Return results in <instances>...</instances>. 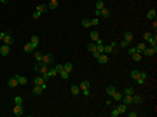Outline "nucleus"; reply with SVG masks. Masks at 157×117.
<instances>
[{"instance_id": "20", "label": "nucleus", "mask_w": 157, "mask_h": 117, "mask_svg": "<svg viewBox=\"0 0 157 117\" xmlns=\"http://www.w3.org/2000/svg\"><path fill=\"white\" fill-rule=\"evenodd\" d=\"M124 40L131 44V42H133V31H126V33H124Z\"/></svg>"}, {"instance_id": "8", "label": "nucleus", "mask_w": 157, "mask_h": 117, "mask_svg": "<svg viewBox=\"0 0 157 117\" xmlns=\"http://www.w3.org/2000/svg\"><path fill=\"white\" fill-rule=\"evenodd\" d=\"M23 114H25V112H23V105H14V115L21 117Z\"/></svg>"}, {"instance_id": "46", "label": "nucleus", "mask_w": 157, "mask_h": 117, "mask_svg": "<svg viewBox=\"0 0 157 117\" xmlns=\"http://www.w3.org/2000/svg\"><path fill=\"white\" fill-rule=\"evenodd\" d=\"M126 114H128L129 117H136L138 115V112H126Z\"/></svg>"}, {"instance_id": "10", "label": "nucleus", "mask_w": 157, "mask_h": 117, "mask_svg": "<svg viewBox=\"0 0 157 117\" xmlns=\"http://www.w3.org/2000/svg\"><path fill=\"white\" fill-rule=\"evenodd\" d=\"M9 51H10V46H5V44H2V46H0V54H2V56H7V54H9Z\"/></svg>"}, {"instance_id": "37", "label": "nucleus", "mask_w": 157, "mask_h": 117, "mask_svg": "<svg viewBox=\"0 0 157 117\" xmlns=\"http://www.w3.org/2000/svg\"><path fill=\"white\" fill-rule=\"evenodd\" d=\"M82 26H84V28H91V21L89 19H82Z\"/></svg>"}, {"instance_id": "45", "label": "nucleus", "mask_w": 157, "mask_h": 117, "mask_svg": "<svg viewBox=\"0 0 157 117\" xmlns=\"http://www.w3.org/2000/svg\"><path fill=\"white\" fill-rule=\"evenodd\" d=\"M128 52H129V54H133V52H136V47H131V46H129V47H128Z\"/></svg>"}, {"instance_id": "18", "label": "nucleus", "mask_w": 157, "mask_h": 117, "mask_svg": "<svg viewBox=\"0 0 157 117\" xmlns=\"http://www.w3.org/2000/svg\"><path fill=\"white\" fill-rule=\"evenodd\" d=\"M33 54H35V61H37V63H42L44 54H42V52H39V51H33Z\"/></svg>"}, {"instance_id": "24", "label": "nucleus", "mask_w": 157, "mask_h": 117, "mask_svg": "<svg viewBox=\"0 0 157 117\" xmlns=\"http://www.w3.org/2000/svg\"><path fill=\"white\" fill-rule=\"evenodd\" d=\"M143 101V98L140 96V94H133V103H136V105H140Z\"/></svg>"}, {"instance_id": "36", "label": "nucleus", "mask_w": 157, "mask_h": 117, "mask_svg": "<svg viewBox=\"0 0 157 117\" xmlns=\"http://www.w3.org/2000/svg\"><path fill=\"white\" fill-rule=\"evenodd\" d=\"M14 105H23V98L16 96V98H14Z\"/></svg>"}, {"instance_id": "50", "label": "nucleus", "mask_w": 157, "mask_h": 117, "mask_svg": "<svg viewBox=\"0 0 157 117\" xmlns=\"http://www.w3.org/2000/svg\"><path fill=\"white\" fill-rule=\"evenodd\" d=\"M0 4H4V0H0Z\"/></svg>"}, {"instance_id": "29", "label": "nucleus", "mask_w": 157, "mask_h": 117, "mask_svg": "<svg viewBox=\"0 0 157 117\" xmlns=\"http://www.w3.org/2000/svg\"><path fill=\"white\" fill-rule=\"evenodd\" d=\"M148 44H150L152 47H157V37H155V35H152V39L148 40Z\"/></svg>"}, {"instance_id": "25", "label": "nucleus", "mask_w": 157, "mask_h": 117, "mask_svg": "<svg viewBox=\"0 0 157 117\" xmlns=\"http://www.w3.org/2000/svg\"><path fill=\"white\" fill-rule=\"evenodd\" d=\"M59 77L63 79V80H66V79L70 77V72H66V70H61V72H59Z\"/></svg>"}, {"instance_id": "19", "label": "nucleus", "mask_w": 157, "mask_h": 117, "mask_svg": "<svg viewBox=\"0 0 157 117\" xmlns=\"http://www.w3.org/2000/svg\"><path fill=\"white\" fill-rule=\"evenodd\" d=\"M42 91H44V89L40 88V86H33V89H31V93H33L35 96H39V94H42Z\"/></svg>"}, {"instance_id": "35", "label": "nucleus", "mask_w": 157, "mask_h": 117, "mask_svg": "<svg viewBox=\"0 0 157 117\" xmlns=\"http://www.w3.org/2000/svg\"><path fill=\"white\" fill-rule=\"evenodd\" d=\"M16 79H18L19 84H26V77H23V75H16Z\"/></svg>"}, {"instance_id": "28", "label": "nucleus", "mask_w": 157, "mask_h": 117, "mask_svg": "<svg viewBox=\"0 0 157 117\" xmlns=\"http://www.w3.org/2000/svg\"><path fill=\"white\" fill-rule=\"evenodd\" d=\"M115 91H117V89H115V86H114V84H112V86H107V93L110 94V96H112Z\"/></svg>"}, {"instance_id": "43", "label": "nucleus", "mask_w": 157, "mask_h": 117, "mask_svg": "<svg viewBox=\"0 0 157 117\" xmlns=\"http://www.w3.org/2000/svg\"><path fill=\"white\" fill-rule=\"evenodd\" d=\"M80 91H82V94H84V96H89V94H91V91H89V88H87V89H80Z\"/></svg>"}, {"instance_id": "14", "label": "nucleus", "mask_w": 157, "mask_h": 117, "mask_svg": "<svg viewBox=\"0 0 157 117\" xmlns=\"http://www.w3.org/2000/svg\"><path fill=\"white\" fill-rule=\"evenodd\" d=\"M122 96H124L122 93H119V91H115V93L112 94V100H115V101H122Z\"/></svg>"}, {"instance_id": "26", "label": "nucleus", "mask_w": 157, "mask_h": 117, "mask_svg": "<svg viewBox=\"0 0 157 117\" xmlns=\"http://www.w3.org/2000/svg\"><path fill=\"white\" fill-rule=\"evenodd\" d=\"M47 9H49L47 5H44V4H40V5H39V7H37V9H35V10H39L40 14H44V12H46V10H47Z\"/></svg>"}, {"instance_id": "4", "label": "nucleus", "mask_w": 157, "mask_h": 117, "mask_svg": "<svg viewBox=\"0 0 157 117\" xmlns=\"http://www.w3.org/2000/svg\"><path fill=\"white\" fill-rule=\"evenodd\" d=\"M117 47V42H112V44H108V46H105V54H110V52H114V49Z\"/></svg>"}, {"instance_id": "32", "label": "nucleus", "mask_w": 157, "mask_h": 117, "mask_svg": "<svg viewBox=\"0 0 157 117\" xmlns=\"http://www.w3.org/2000/svg\"><path fill=\"white\" fill-rule=\"evenodd\" d=\"M122 94H129V96H133V94H134V89H133V88H126Z\"/></svg>"}, {"instance_id": "27", "label": "nucleus", "mask_w": 157, "mask_h": 117, "mask_svg": "<svg viewBox=\"0 0 157 117\" xmlns=\"http://www.w3.org/2000/svg\"><path fill=\"white\" fill-rule=\"evenodd\" d=\"M89 86H91V84H89V80H82V82L78 84V88H80V89H87Z\"/></svg>"}, {"instance_id": "47", "label": "nucleus", "mask_w": 157, "mask_h": 117, "mask_svg": "<svg viewBox=\"0 0 157 117\" xmlns=\"http://www.w3.org/2000/svg\"><path fill=\"white\" fill-rule=\"evenodd\" d=\"M54 68H56V72H58V73H59V72H61V70H63V65H56V67H54Z\"/></svg>"}, {"instance_id": "41", "label": "nucleus", "mask_w": 157, "mask_h": 117, "mask_svg": "<svg viewBox=\"0 0 157 117\" xmlns=\"http://www.w3.org/2000/svg\"><path fill=\"white\" fill-rule=\"evenodd\" d=\"M110 114H112V117H117V115H120V114H119V110H117V108H112V112H110Z\"/></svg>"}, {"instance_id": "11", "label": "nucleus", "mask_w": 157, "mask_h": 117, "mask_svg": "<svg viewBox=\"0 0 157 117\" xmlns=\"http://www.w3.org/2000/svg\"><path fill=\"white\" fill-rule=\"evenodd\" d=\"M155 16H157V10H155V9H150V10L147 12V19H150V21L155 19Z\"/></svg>"}, {"instance_id": "30", "label": "nucleus", "mask_w": 157, "mask_h": 117, "mask_svg": "<svg viewBox=\"0 0 157 117\" xmlns=\"http://www.w3.org/2000/svg\"><path fill=\"white\" fill-rule=\"evenodd\" d=\"M63 70H66V72H70V73H72V70H73V65H72V63H65V65H63Z\"/></svg>"}, {"instance_id": "40", "label": "nucleus", "mask_w": 157, "mask_h": 117, "mask_svg": "<svg viewBox=\"0 0 157 117\" xmlns=\"http://www.w3.org/2000/svg\"><path fill=\"white\" fill-rule=\"evenodd\" d=\"M91 21V26H98V18H93V19H89Z\"/></svg>"}, {"instance_id": "33", "label": "nucleus", "mask_w": 157, "mask_h": 117, "mask_svg": "<svg viewBox=\"0 0 157 117\" xmlns=\"http://www.w3.org/2000/svg\"><path fill=\"white\" fill-rule=\"evenodd\" d=\"M103 7H105V2H103V0H98V2H96V10H101Z\"/></svg>"}, {"instance_id": "49", "label": "nucleus", "mask_w": 157, "mask_h": 117, "mask_svg": "<svg viewBox=\"0 0 157 117\" xmlns=\"http://www.w3.org/2000/svg\"><path fill=\"white\" fill-rule=\"evenodd\" d=\"M7 2H9V0H4V4H7Z\"/></svg>"}, {"instance_id": "44", "label": "nucleus", "mask_w": 157, "mask_h": 117, "mask_svg": "<svg viewBox=\"0 0 157 117\" xmlns=\"http://www.w3.org/2000/svg\"><path fill=\"white\" fill-rule=\"evenodd\" d=\"M31 16H33V19H39V18H40V12H39V10H35Z\"/></svg>"}, {"instance_id": "42", "label": "nucleus", "mask_w": 157, "mask_h": 117, "mask_svg": "<svg viewBox=\"0 0 157 117\" xmlns=\"http://www.w3.org/2000/svg\"><path fill=\"white\" fill-rule=\"evenodd\" d=\"M119 46H120V47H129V42L122 40V42H119Z\"/></svg>"}, {"instance_id": "1", "label": "nucleus", "mask_w": 157, "mask_h": 117, "mask_svg": "<svg viewBox=\"0 0 157 117\" xmlns=\"http://www.w3.org/2000/svg\"><path fill=\"white\" fill-rule=\"evenodd\" d=\"M42 63H46V65L49 67L51 63H54V56H52L51 52H47V54H44V58H42Z\"/></svg>"}, {"instance_id": "9", "label": "nucleus", "mask_w": 157, "mask_h": 117, "mask_svg": "<svg viewBox=\"0 0 157 117\" xmlns=\"http://www.w3.org/2000/svg\"><path fill=\"white\" fill-rule=\"evenodd\" d=\"M7 86H9V88H16V86H19V82H18L16 75H14V77H10L9 80H7Z\"/></svg>"}, {"instance_id": "6", "label": "nucleus", "mask_w": 157, "mask_h": 117, "mask_svg": "<svg viewBox=\"0 0 157 117\" xmlns=\"http://www.w3.org/2000/svg\"><path fill=\"white\" fill-rule=\"evenodd\" d=\"M2 42H4L5 46H12V44H14V40H12V35H10L9 31L5 33V37H4V40H2Z\"/></svg>"}, {"instance_id": "48", "label": "nucleus", "mask_w": 157, "mask_h": 117, "mask_svg": "<svg viewBox=\"0 0 157 117\" xmlns=\"http://www.w3.org/2000/svg\"><path fill=\"white\" fill-rule=\"evenodd\" d=\"M4 37H5V33H4V31H0V42L4 40Z\"/></svg>"}, {"instance_id": "12", "label": "nucleus", "mask_w": 157, "mask_h": 117, "mask_svg": "<svg viewBox=\"0 0 157 117\" xmlns=\"http://www.w3.org/2000/svg\"><path fill=\"white\" fill-rule=\"evenodd\" d=\"M89 37H91V40H93V42H98V40H99V35H98V31H96V30H91Z\"/></svg>"}, {"instance_id": "21", "label": "nucleus", "mask_w": 157, "mask_h": 117, "mask_svg": "<svg viewBox=\"0 0 157 117\" xmlns=\"http://www.w3.org/2000/svg\"><path fill=\"white\" fill-rule=\"evenodd\" d=\"M131 58H133V61H141V58H143V56H141V52H133V54H131Z\"/></svg>"}, {"instance_id": "31", "label": "nucleus", "mask_w": 157, "mask_h": 117, "mask_svg": "<svg viewBox=\"0 0 157 117\" xmlns=\"http://www.w3.org/2000/svg\"><path fill=\"white\" fill-rule=\"evenodd\" d=\"M145 47H147V46H145L143 42H140V44L136 46V51H138V52H143V51H145Z\"/></svg>"}, {"instance_id": "5", "label": "nucleus", "mask_w": 157, "mask_h": 117, "mask_svg": "<svg viewBox=\"0 0 157 117\" xmlns=\"http://www.w3.org/2000/svg\"><path fill=\"white\" fill-rule=\"evenodd\" d=\"M147 79H148V75L145 73V72H140V73H138V77H136V82H138V84H143Z\"/></svg>"}, {"instance_id": "34", "label": "nucleus", "mask_w": 157, "mask_h": 117, "mask_svg": "<svg viewBox=\"0 0 157 117\" xmlns=\"http://www.w3.org/2000/svg\"><path fill=\"white\" fill-rule=\"evenodd\" d=\"M152 35H154L152 31H145V33H143V40H147V42H148V40L152 39Z\"/></svg>"}, {"instance_id": "38", "label": "nucleus", "mask_w": 157, "mask_h": 117, "mask_svg": "<svg viewBox=\"0 0 157 117\" xmlns=\"http://www.w3.org/2000/svg\"><path fill=\"white\" fill-rule=\"evenodd\" d=\"M138 73H140V70H131V79H134V80H136Z\"/></svg>"}, {"instance_id": "3", "label": "nucleus", "mask_w": 157, "mask_h": 117, "mask_svg": "<svg viewBox=\"0 0 157 117\" xmlns=\"http://www.w3.org/2000/svg\"><path fill=\"white\" fill-rule=\"evenodd\" d=\"M33 84H35V86H40V88L42 89H46V86H47V84H46V80H44V77H35V80H33Z\"/></svg>"}, {"instance_id": "17", "label": "nucleus", "mask_w": 157, "mask_h": 117, "mask_svg": "<svg viewBox=\"0 0 157 117\" xmlns=\"http://www.w3.org/2000/svg\"><path fill=\"white\" fill-rule=\"evenodd\" d=\"M99 16H103V18H110V9L103 7V9L99 10Z\"/></svg>"}, {"instance_id": "39", "label": "nucleus", "mask_w": 157, "mask_h": 117, "mask_svg": "<svg viewBox=\"0 0 157 117\" xmlns=\"http://www.w3.org/2000/svg\"><path fill=\"white\" fill-rule=\"evenodd\" d=\"M47 73H49L51 77H54V75H56L58 72H56V68H49V70H47Z\"/></svg>"}, {"instance_id": "15", "label": "nucleus", "mask_w": 157, "mask_h": 117, "mask_svg": "<svg viewBox=\"0 0 157 117\" xmlns=\"http://www.w3.org/2000/svg\"><path fill=\"white\" fill-rule=\"evenodd\" d=\"M35 49H37V47H35V46H31V42H28V44L25 46V52H28V54H30V52H33Z\"/></svg>"}, {"instance_id": "13", "label": "nucleus", "mask_w": 157, "mask_h": 117, "mask_svg": "<svg viewBox=\"0 0 157 117\" xmlns=\"http://www.w3.org/2000/svg\"><path fill=\"white\" fill-rule=\"evenodd\" d=\"M58 5H59V0H49V4H47L49 9H58Z\"/></svg>"}, {"instance_id": "7", "label": "nucleus", "mask_w": 157, "mask_h": 117, "mask_svg": "<svg viewBox=\"0 0 157 117\" xmlns=\"http://www.w3.org/2000/svg\"><path fill=\"white\" fill-rule=\"evenodd\" d=\"M157 52V47H145V51L141 52V54H147V56H155Z\"/></svg>"}, {"instance_id": "22", "label": "nucleus", "mask_w": 157, "mask_h": 117, "mask_svg": "<svg viewBox=\"0 0 157 117\" xmlns=\"http://www.w3.org/2000/svg\"><path fill=\"white\" fill-rule=\"evenodd\" d=\"M30 42H31V46H35V47H37V46H39V42H40L39 35H33V37L30 39Z\"/></svg>"}, {"instance_id": "2", "label": "nucleus", "mask_w": 157, "mask_h": 117, "mask_svg": "<svg viewBox=\"0 0 157 117\" xmlns=\"http://www.w3.org/2000/svg\"><path fill=\"white\" fill-rule=\"evenodd\" d=\"M96 59H98L99 65H107V63H108V54L101 52V54H98V56H96Z\"/></svg>"}, {"instance_id": "16", "label": "nucleus", "mask_w": 157, "mask_h": 117, "mask_svg": "<svg viewBox=\"0 0 157 117\" xmlns=\"http://www.w3.org/2000/svg\"><path fill=\"white\" fill-rule=\"evenodd\" d=\"M117 110H119V114H126V112H128V105H126V103H120L117 107Z\"/></svg>"}, {"instance_id": "23", "label": "nucleus", "mask_w": 157, "mask_h": 117, "mask_svg": "<svg viewBox=\"0 0 157 117\" xmlns=\"http://www.w3.org/2000/svg\"><path fill=\"white\" fill-rule=\"evenodd\" d=\"M70 93H72L73 96H77L78 93H80V88H78V86H72V88H70Z\"/></svg>"}]
</instances>
